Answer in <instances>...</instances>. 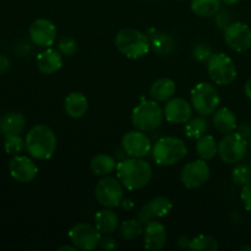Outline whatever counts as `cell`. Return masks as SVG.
Returning <instances> with one entry per match:
<instances>
[{
    "mask_svg": "<svg viewBox=\"0 0 251 251\" xmlns=\"http://www.w3.org/2000/svg\"><path fill=\"white\" fill-rule=\"evenodd\" d=\"M249 146H250V149H251V137L249 139Z\"/></svg>",
    "mask_w": 251,
    "mask_h": 251,
    "instance_id": "cell-46",
    "label": "cell"
},
{
    "mask_svg": "<svg viewBox=\"0 0 251 251\" xmlns=\"http://www.w3.org/2000/svg\"><path fill=\"white\" fill-rule=\"evenodd\" d=\"M76 249H77V248L75 247V245H73V247H70V245H64V247H60L59 248V251H66V250H69V251H75Z\"/></svg>",
    "mask_w": 251,
    "mask_h": 251,
    "instance_id": "cell-44",
    "label": "cell"
},
{
    "mask_svg": "<svg viewBox=\"0 0 251 251\" xmlns=\"http://www.w3.org/2000/svg\"><path fill=\"white\" fill-rule=\"evenodd\" d=\"M63 66L60 51L53 48H46L37 56V68L44 75H53Z\"/></svg>",
    "mask_w": 251,
    "mask_h": 251,
    "instance_id": "cell-19",
    "label": "cell"
},
{
    "mask_svg": "<svg viewBox=\"0 0 251 251\" xmlns=\"http://www.w3.org/2000/svg\"><path fill=\"white\" fill-rule=\"evenodd\" d=\"M189 250L191 251H217L218 243L215 238L210 235L200 234L190 240Z\"/></svg>",
    "mask_w": 251,
    "mask_h": 251,
    "instance_id": "cell-31",
    "label": "cell"
},
{
    "mask_svg": "<svg viewBox=\"0 0 251 251\" xmlns=\"http://www.w3.org/2000/svg\"><path fill=\"white\" fill-rule=\"evenodd\" d=\"M4 149L6 153L17 156L26 149V141L20 135H12V136L5 137Z\"/></svg>",
    "mask_w": 251,
    "mask_h": 251,
    "instance_id": "cell-32",
    "label": "cell"
},
{
    "mask_svg": "<svg viewBox=\"0 0 251 251\" xmlns=\"http://www.w3.org/2000/svg\"><path fill=\"white\" fill-rule=\"evenodd\" d=\"M100 247L103 248L104 250H114L115 248H117V242H115L114 239H112V238H108L105 237L104 239L100 240Z\"/></svg>",
    "mask_w": 251,
    "mask_h": 251,
    "instance_id": "cell-39",
    "label": "cell"
},
{
    "mask_svg": "<svg viewBox=\"0 0 251 251\" xmlns=\"http://www.w3.org/2000/svg\"><path fill=\"white\" fill-rule=\"evenodd\" d=\"M25 141L27 152L36 159H48L55 152L56 136L47 125H34L26 135Z\"/></svg>",
    "mask_w": 251,
    "mask_h": 251,
    "instance_id": "cell-2",
    "label": "cell"
},
{
    "mask_svg": "<svg viewBox=\"0 0 251 251\" xmlns=\"http://www.w3.org/2000/svg\"><path fill=\"white\" fill-rule=\"evenodd\" d=\"M208 120L206 119V117L203 115H199V117L191 118L189 122L185 123V135L189 139H200L201 136L206 134L208 131Z\"/></svg>",
    "mask_w": 251,
    "mask_h": 251,
    "instance_id": "cell-29",
    "label": "cell"
},
{
    "mask_svg": "<svg viewBox=\"0 0 251 251\" xmlns=\"http://www.w3.org/2000/svg\"><path fill=\"white\" fill-rule=\"evenodd\" d=\"M164 112L157 100H144L134 108L131 114V123L140 131H152L162 124Z\"/></svg>",
    "mask_w": 251,
    "mask_h": 251,
    "instance_id": "cell-5",
    "label": "cell"
},
{
    "mask_svg": "<svg viewBox=\"0 0 251 251\" xmlns=\"http://www.w3.org/2000/svg\"><path fill=\"white\" fill-rule=\"evenodd\" d=\"M10 176L19 183H31L38 174V167L26 156H15L9 164Z\"/></svg>",
    "mask_w": 251,
    "mask_h": 251,
    "instance_id": "cell-15",
    "label": "cell"
},
{
    "mask_svg": "<svg viewBox=\"0 0 251 251\" xmlns=\"http://www.w3.org/2000/svg\"><path fill=\"white\" fill-rule=\"evenodd\" d=\"M122 146L125 153L134 158H144L152 151V144L144 131L134 130L123 136Z\"/></svg>",
    "mask_w": 251,
    "mask_h": 251,
    "instance_id": "cell-13",
    "label": "cell"
},
{
    "mask_svg": "<svg viewBox=\"0 0 251 251\" xmlns=\"http://www.w3.org/2000/svg\"><path fill=\"white\" fill-rule=\"evenodd\" d=\"M59 51H60L63 55L71 56L76 53L77 50V42L73 38V37H64L59 41L58 44Z\"/></svg>",
    "mask_w": 251,
    "mask_h": 251,
    "instance_id": "cell-34",
    "label": "cell"
},
{
    "mask_svg": "<svg viewBox=\"0 0 251 251\" xmlns=\"http://www.w3.org/2000/svg\"><path fill=\"white\" fill-rule=\"evenodd\" d=\"M115 46L120 53L130 59L142 58L151 48L149 36L131 27H126L118 32L115 36Z\"/></svg>",
    "mask_w": 251,
    "mask_h": 251,
    "instance_id": "cell-3",
    "label": "cell"
},
{
    "mask_svg": "<svg viewBox=\"0 0 251 251\" xmlns=\"http://www.w3.org/2000/svg\"><path fill=\"white\" fill-rule=\"evenodd\" d=\"M232 179L237 185H247L248 183L251 181V173L249 167L243 166V164L234 167V169L232 171Z\"/></svg>",
    "mask_w": 251,
    "mask_h": 251,
    "instance_id": "cell-33",
    "label": "cell"
},
{
    "mask_svg": "<svg viewBox=\"0 0 251 251\" xmlns=\"http://www.w3.org/2000/svg\"><path fill=\"white\" fill-rule=\"evenodd\" d=\"M176 93V82L171 78H159L154 81L150 90V96L157 102L169 100Z\"/></svg>",
    "mask_w": 251,
    "mask_h": 251,
    "instance_id": "cell-24",
    "label": "cell"
},
{
    "mask_svg": "<svg viewBox=\"0 0 251 251\" xmlns=\"http://www.w3.org/2000/svg\"><path fill=\"white\" fill-rule=\"evenodd\" d=\"M208 75L217 85H229L237 76L234 61L225 53H212L207 60Z\"/></svg>",
    "mask_w": 251,
    "mask_h": 251,
    "instance_id": "cell-7",
    "label": "cell"
},
{
    "mask_svg": "<svg viewBox=\"0 0 251 251\" xmlns=\"http://www.w3.org/2000/svg\"><path fill=\"white\" fill-rule=\"evenodd\" d=\"M196 153L199 158L203 161H210L215 158L216 154L218 153V145L216 142V139L212 135H203L200 139H198L196 142Z\"/></svg>",
    "mask_w": 251,
    "mask_h": 251,
    "instance_id": "cell-27",
    "label": "cell"
},
{
    "mask_svg": "<svg viewBox=\"0 0 251 251\" xmlns=\"http://www.w3.org/2000/svg\"><path fill=\"white\" fill-rule=\"evenodd\" d=\"M26 126V119L21 113H7L0 119V134L4 137L20 135Z\"/></svg>",
    "mask_w": 251,
    "mask_h": 251,
    "instance_id": "cell-21",
    "label": "cell"
},
{
    "mask_svg": "<svg viewBox=\"0 0 251 251\" xmlns=\"http://www.w3.org/2000/svg\"><path fill=\"white\" fill-rule=\"evenodd\" d=\"M240 0H222V2H225L226 5H237Z\"/></svg>",
    "mask_w": 251,
    "mask_h": 251,
    "instance_id": "cell-45",
    "label": "cell"
},
{
    "mask_svg": "<svg viewBox=\"0 0 251 251\" xmlns=\"http://www.w3.org/2000/svg\"><path fill=\"white\" fill-rule=\"evenodd\" d=\"M144 247L145 249L157 251L163 249L167 242V230L162 223L150 221L144 228Z\"/></svg>",
    "mask_w": 251,
    "mask_h": 251,
    "instance_id": "cell-18",
    "label": "cell"
},
{
    "mask_svg": "<svg viewBox=\"0 0 251 251\" xmlns=\"http://www.w3.org/2000/svg\"><path fill=\"white\" fill-rule=\"evenodd\" d=\"M117 176L127 190H139L151 180L152 167L144 159L130 157L117 164Z\"/></svg>",
    "mask_w": 251,
    "mask_h": 251,
    "instance_id": "cell-1",
    "label": "cell"
},
{
    "mask_svg": "<svg viewBox=\"0 0 251 251\" xmlns=\"http://www.w3.org/2000/svg\"><path fill=\"white\" fill-rule=\"evenodd\" d=\"M91 171L95 176H107L108 174L113 173L117 169V162L113 157L108 156V154L100 153L96 154L92 159H91Z\"/></svg>",
    "mask_w": 251,
    "mask_h": 251,
    "instance_id": "cell-26",
    "label": "cell"
},
{
    "mask_svg": "<svg viewBox=\"0 0 251 251\" xmlns=\"http://www.w3.org/2000/svg\"><path fill=\"white\" fill-rule=\"evenodd\" d=\"M141 221L139 218H135V220H126L122 223L119 229L120 237L124 240H134L137 237L144 233V228H142Z\"/></svg>",
    "mask_w": 251,
    "mask_h": 251,
    "instance_id": "cell-30",
    "label": "cell"
},
{
    "mask_svg": "<svg viewBox=\"0 0 251 251\" xmlns=\"http://www.w3.org/2000/svg\"><path fill=\"white\" fill-rule=\"evenodd\" d=\"M245 95L251 100V77L245 83Z\"/></svg>",
    "mask_w": 251,
    "mask_h": 251,
    "instance_id": "cell-43",
    "label": "cell"
},
{
    "mask_svg": "<svg viewBox=\"0 0 251 251\" xmlns=\"http://www.w3.org/2000/svg\"><path fill=\"white\" fill-rule=\"evenodd\" d=\"M215 16H216V24H217V26L220 27V28L225 29L226 27L230 24V14L227 11V10H220Z\"/></svg>",
    "mask_w": 251,
    "mask_h": 251,
    "instance_id": "cell-36",
    "label": "cell"
},
{
    "mask_svg": "<svg viewBox=\"0 0 251 251\" xmlns=\"http://www.w3.org/2000/svg\"><path fill=\"white\" fill-rule=\"evenodd\" d=\"M240 198H242V201L243 203H244L245 208H247L249 212H251V181L250 183H248L247 185L243 186Z\"/></svg>",
    "mask_w": 251,
    "mask_h": 251,
    "instance_id": "cell-37",
    "label": "cell"
},
{
    "mask_svg": "<svg viewBox=\"0 0 251 251\" xmlns=\"http://www.w3.org/2000/svg\"><path fill=\"white\" fill-rule=\"evenodd\" d=\"M248 141L238 132H229L218 144V154L227 164H237L245 158L248 152Z\"/></svg>",
    "mask_w": 251,
    "mask_h": 251,
    "instance_id": "cell-8",
    "label": "cell"
},
{
    "mask_svg": "<svg viewBox=\"0 0 251 251\" xmlns=\"http://www.w3.org/2000/svg\"><path fill=\"white\" fill-rule=\"evenodd\" d=\"M29 39L32 43L41 48H49L56 39V27L47 19H38L29 26Z\"/></svg>",
    "mask_w": 251,
    "mask_h": 251,
    "instance_id": "cell-14",
    "label": "cell"
},
{
    "mask_svg": "<svg viewBox=\"0 0 251 251\" xmlns=\"http://www.w3.org/2000/svg\"><path fill=\"white\" fill-rule=\"evenodd\" d=\"M193 105L183 98H171L164 107V118L172 124H185L193 118Z\"/></svg>",
    "mask_w": 251,
    "mask_h": 251,
    "instance_id": "cell-16",
    "label": "cell"
},
{
    "mask_svg": "<svg viewBox=\"0 0 251 251\" xmlns=\"http://www.w3.org/2000/svg\"><path fill=\"white\" fill-rule=\"evenodd\" d=\"M118 223L119 220L117 213L112 210H108L107 207L98 211L95 216V227L102 235L113 234L117 230Z\"/></svg>",
    "mask_w": 251,
    "mask_h": 251,
    "instance_id": "cell-22",
    "label": "cell"
},
{
    "mask_svg": "<svg viewBox=\"0 0 251 251\" xmlns=\"http://www.w3.org/2000/svg\"><path fill=\"white\" fill-rule=\"evenodd\" d=\"M186 153L188 147L179 137H162L152 147V158L158 166H173L180 162Z\"/></svg>",
    "mask_w": 251,
    "mask_h": 251,
    "instance_id": "cell-4",
    "label": "cell"
},
{
    "mask_svg": "<svg viewBox=\"0 0 251 251\" xmlns=\"http://www.w3.org/2000/svg\"><path fill=\"white\" fill-rule=\"evenodd\" d=\"M225 41L233 50H248L251 48V28L243 22H232L225 28Z\"/></svg>",
    "mask_w": 251,
    "mask_h": 251,
    "instance_id": "cell-12",
    "label": "cell"
},
{
    "mask_svg": "<svg viewBox=\"0 0 251 251\" xmlns=\"http://www.w3.org/2000/svg\"><path fill=\"white\" fill-rule=\"evenodd\" d=\"M211 171L208 164L203 159L189 162L183 167L180 173V180L188 189H198L205 185L210 179Z\"/></svg>",
    "mask_w": 251,
    "mask_h": 251,
    "instance_id": "cell-11",
    "label": "cell"
},
{
    "mask_svg": "<svg viewBox=\"0 0 251 251\" xmlns=\"http://www.w3.org/2000/svg\"><path fill=\"white\" fill-rule=\"evenodd\" d=\"M120 206H122V207L124 208V210L130 211V210H132V208H134V202H132V201L130 200V199H123V201H122V203H120Z\"/></svg>",
    "mask_w": 251,
    "mask_h": 251,
    "instance_id": "cell-41",
    "label": "cell"
},
{
    "mask_svg": "<svg viewBox=\"0 0 251 251\" xmlns=\"http://www.w3.org/2000/svg\"><path fill=\"white\" fill-rule=\"evenodd\" d=\"M191 105L199 115L210 117L216 112L221 98L215 86L208 82H200L191 90Z\"/></svg>",
    "mask_w": 251,
    "mask_h": 251,
    "instance_id": "cell-6",
    "label": "cell"
},
{
    "mask_svg": "<svg viewBox=\"0 0 251 251\" xmlns=\"http://www.w3.org/2000/svg\"><path fill=\"white\" fill-rule=\"evenodd\" d=\"M69 239L77 249L85 251L95 250L102 240V234L97 228L87 223H77L69 230Z\"/></svg>",
    "mask_w": 251,
    "mask_h": 251,
    "instance_id": "cell-10",
    "label": "cell"
},
{
    "mask_svg": "<svg viewBox=\"0 0 251 251\" xmlns=\"http://www.w3.org/2000/svg\"><path fill=\"white\" fill-rule=\"evenodd\" d=\"M95 195L98 202L104 207H118L123 201V184L119 179L104 176L96 185Z\"/></svg>",
    "mask_w": 251,
    "mask_h": 251,
    "instance_id": "cell-9",
    "label": "cell"
},
{
    "mask_svg": "<svg viewBox=\"0 0 251 251\" xmlns=\"http://www.w3.org/2000/svg\"><path fill=\"white\" fill-rule=\"evenodd\" d=\"M237 129L238 134H239L240 136L244 137V139L248 140L251 137V124H249V123H243V124H240Z\"/></svg>",
    "mask_w": 251,
    "mask_h": 251,
    "instance_id": "cell-38",
    "label": "cell"
},
{
    "mask_svg": "<svg viewBox=\"0 0 251 251\" xmlns=\"http://www.w3.org/2000/svg\"><path fill=\"white\" fill-rule=\"evenodd\" d=\"M213 125L218 131L223 132V134H229L233 132L238 127L237 117L234 113L228 108H221V109L216 110L215 115H213Z\"/></svg>",
    "mask_w": 251,
    "mask_h": 251,
    "instance_id": "cell-23",
    "label": "cell"
},
{
    "mask_svg": "<svg viewBox=\"0 0 251 251\" xmlns=\"http://www.w3.org/2000/svg\"><path fill=\"white\" fill-rule=\"evenodd\" d=\"M149 39L153 50L161 55H166L173 50L174 41L169 34L151 28L149 29Z\"/></svg>",
    "mask_w": 251,
    "mask_h": 251,
    "instance_id": "cell-25",
    "label": "cell"
},
{
    "mask_svg": "<svg viewBox=\"0 0 251 251\" xmlns=\"http://www.w3.org/2000/svg\"><path fill=\"white\" fill-rule=\"evenodd\" d=\"M10 68V61L6 56L0 55V74L5 73V71L9 70Z\"/></svg>",
    "mask_w": 251,
    "mask_h": 251,
    "instance_id": "cell-40",
    "label": "cell"
},
{
    "mask_svg": "<svg viewBox=\"0 0 251 251\" xmlns=\"http://www.w3.org/2000/svg\"><path fill=\"white\" fill-rule=\"evenodd\" d=\"M189 244H190V240L188 239L186 237H180L179 238V242H178V245L181 248V249H189Z\"/></svg>",
    "mask_w": 251,
    "mask_h": 251,
    "instance_id": "cell-42",
    "label": "cell"
},
{
    "mask_svg": "<svg viewBox=\"0 0 251 251\" xmlns=\"http://www.w3.org/2000/svg\"><path fill=\"white\" fill-rule=\"evenodd\" d=\"M64 109L66 114L74 119L82 118L88 109L87 97L81 92H71L64 100Z\"/></svg>",
    "mask_w": 251,
    "mask_h": 251,
    "instance_id": "cell-20",
    "label": "cell"
},
{
    "mask_svg": "<svg viewBox=\"0 0 251 251\" xmlns=\"http://www.w3.org/2000/svg\"><path fill=\"white\" fill-rule=\"evenodd\" d=\"M222 0H191V10L200 17H212L221 10Z\"/></svg>",
    "mask_w": 251,
    "mask_h": 251,
    "instance_id": "cell-28",
    "label": "cell"
},
{
    "mask_svg": "<svg viewBox=\"0 0 251 251\" xmlns=\"http://www.w3.org/2000/svg\"><path fill=\"white\" fill-rule=\"evenodd\" d=\"M193 55L196 60L203 63V61H207L208 58L212 55V49L207 43H199L194 48Z\"/></svg>",
    "mask_w": 251,
    "mask_h": 251,
    "instance_id": "cell-35",
    "label": "cell"
},
{
    "mask_svg": "<svg viewBox=\"0 0 251 251\" xmlns=\"http://www.w3.org/2000/svg\"><path fill=\"white\" fill-rule=\"evenodd\" d=\"M249 169H250V173H251V163L249 164Z\"/></svg>",
    "mask_w": 251,
    "mask_h": 251,
    "instance_id": "cell-47",
    "label": "cell"
},
{
    "mask_svg": "<svg viewBox=\"0 0 251 251\" xmlns=\"http://www.w3.org/2000/svg\"><path fill=\"white\" fill-rule=\"evenodd\" d=\"M173 208V202L166 196H157L145 203L137 212V218L142 223H147L154 218H162Z\"/></svg>",
    "mask_w": 251,
    "mask_h": 251,
    "instance_id": "cell-17",
    "label": "cell"
}]
</instances>
